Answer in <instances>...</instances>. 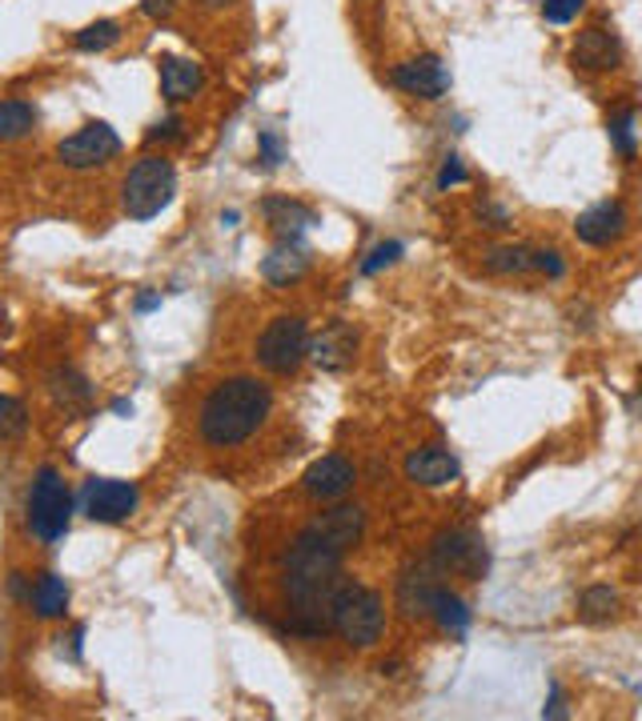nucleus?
Returning <instances> with one entry per match:
<instances>
[{
  "mask_svg": "<svg viewBox=\"0 0 642 721\" xmlns=\"http://www.w3.org/2000/svg\"><path fill=\"white\" fill-rule=\"evenodd\" d=\"M342 562H346V554L322 534H314L309 525L289 542L282 565V586L285 601H289L285 629L289 634H297V638L334 634V597L342 589Z\"/></svg>",
  "mask_w": 642,
  "mask_h": 721,
  "instance_id": "f257e3e1",
  "label": "nucleus"
},
{
  "mask_svg": "<svg viewBox=\"0 0 642 721\" xmlns=\"http://www.w3.org/2000/svg\"><path fill=\"white\" fill-rule=\"evenodd\" d=\"M269 413H274V389L262 377L237 373L217 381L210 398L201 401L197 429L213 450H237L269 421Z\"/></svg>",
  "mask_w": 642,
  "mask_h": 721,
  "instance_id": "f03ea898",
  "label": "nucleus"
},
{
  "mask_svg": "<svg viewBox=\"0 0 642 721\" xmlns=\"http://www.w3.org/2000/svg\"><path fill=\"white\" fill-rule=\"evenodd\" d=\"M69 522H73V493L53 465H41L24 497V525L37 542L57 545L69 534Z\"/></svg>",
  "mask_w": 642,
  "mask_h": 721,
  "instance_id": "7ed1b4c3",
  "label": "nucleus"
},
{
  "mask_svg": "<svg viewBox=\"0 0 642 721\" xmlns=\"http://www.w3.org/2000/svg\"><path fill=\"white\" fill-rule=\"evenodd\" d=\"M381 629H386V601L378 589L358 586V581H342L334 597V634L354 649L378 646Z\"/></svg>",
  "mask_w": 642,
  "mask_h": 721,
  "instance_id": "20e7f679",
  "label": "nucleus"
},
{
  "mask_svg": "<svg viewBox=\"0 0 642 721\" xmlns=\"http://www.w3.org/2000/svg\"><path fill=\"white\" fill-rule=\"evenodd\" d=\"M177 193V168L169 157L145 153L137 165L129 168L125 185H121V205L133 220H153Z\"/></svg>",
  "mask_w": 642,
  "mask_h": 721,
  "instance_id": "39448f33",
  "label": "nucleus"
},
{
  "mask_svg": "<svg viewBox=\"0 0 642 721\" xmlns=\"http://www.w3.org/2000/svg\"><path fill=\"white\" fill-rule=\"evenodd\" d=\"M309 346H314V341H309L306 317L282 313V317H274V321L262 329L253 357H257V365H262L265 373L289 377V373H297V369L309 361Z\"/></svg>",
  "mask_w": 642,
  "mask_h": 721,
  "instance_id": "423d86ee",
  "label": "nucleus"
},
{
  "mask_svg": "<svg viewBox=\"0 0 642 721\" xmlns=\"http://www.w3.org/2000/svg\"><path fill=\"white\" fill-rule=\"evenodd\" d=\"M430 565L438 569L442 577H466V581H482L486 565H490V554H486V542L482 534L475 529H446V534L434 537L430 545Z\"/></svg>",
  "mask_w": 642,
  "mask_h": 721,
  "instance_id": "0eeeda50",
  "label": "nucleus"
},
{
  "mask_svg": "<svg viewBox=\"0 0 642 721\" xmlns=\"http://www.w3.org/2000/svg\"><path fill=\"white\" fill-rule=\"evenodd\" d=\"M137 502H141L137 485L116 477H89L81 490V513L89 522H101V525L129 522L137 513Z\"/></svg>",
  "mask_w": 642,
  "mask_h": 721,
  "instance_id": "6e6552de",
  "label": "nucleus"
},
{
  "mask_svg": "<svg viewBox=\"0 0 642 721\" xmlns=\"http://www.w3.org/2000/svg\"><path fill=\"white\" fill-rule=\"evenodd\" d=\"M121 153V136L105 125V121H89L84 128H77L73 136H64L57 145V161L64 168H96L113 161Z\"/></svg>",
  "mask_w": 642,
  "mask_h": 721,
  "instance_id": "1a4fd4ad",
  "label": "nucleus"
},
{
  "mask_svg": "<svg viewBox=\"0 0 642 721\" xmlns=\"http://www.w3.org/2000/svg\"><path fill=\"white\" fill-rule=\"evenodd\" d=\"M390 81L398 84L401 93L418 96V101H438V96L450 89V69H446L434 53H421V56H414V61L394 64Z\"/></svg>",
  "mask_w": 642,
  "mask_h": 721,
  "instance_id": "9d476101",
  "label": "nucleus"
},
{
  "mask_svg": "<svg viewBox=\"0 0 642 721\" xmlns=\"http://www.w3.org/2000/svg\"><path fill=\"white\" fill-rule=\"evenodd\" d=\"M619 61L622 44L614 37V29H607V24H590L570 44V64L582 69V73H611V69H619Z\"/></svg>",
  "mask_w": 642,
  "mask_h": 721,
  "instance_id": "9b49d317",
  "label": "nucleus"
},
{
  "mask_svg": "<svg viewBox=\"0 0 642 721\" xmlns=\"http://www.w3.org/2000/svg\"><path fill=\"white\" fill-rule=\"evenodd\" d=\"M626 225H631V217H626V205H622V200H599V205H590V209L574 220V237H579L582 245L607 249V245L626 237Z\"/></svg>",
  "mask_w": 642,
  "mask_h": 721,
  "instance_id": "f8f14e48",
  "label": "nucleus"
},
{
  "mask_svg": "<svg viewBox=\"0 0 642 721\" xmlns=\"http://www.w3.org/2000/svg\"><path fill=\"white\" fill-rule=\"evenodd\" d=\"M354 481H358L354 465H349L342 453H329V457L309 465L306 477H302V490H306L314 502H342V497L354 490Z\"/></svg>",
  "mask_w": 642,
  "mask_h": 721,
  "instance_id": "ddd939ff",
  "label": "nucleus"
},
{
  "mask_svg": "<svg viewBox=\"0 0 642 721\" xmlns=\"http://www.w3.org/2000/svg\"><path fill=\"white\" fill-rule=\"evenodd\" d=\"M406 477L414 485H421V490H442V485H454L462 477V465L442 445H421V450H414L406 457Z\"/></svg>",
  "mask_w": 642,
  "mask_h": 721,
  "instance_id": "4468645a",
  "label": "nucleus"
},
{
  "mask_svg": "<svg viewBox=\"0 0 642 721\" xmlns=\"http://www.w3.org/2000/svg\"><path fill=\"white\" fill-rule=\"evenodd\" d=\"M309 529L326 537L329 545H337L342 554H349V549L366 537V509H361V505L342 502V505H334V509L317 513L314 522H309Z\"/></svg>",
  "mask_w": 642,
  "mask_h": 721,
  "instance_id": "2eb2a0df",
  "label": "nucleus"
},
{
  "mask_svg": "<svg viewBox=\"0 0 642 721\" xmlns=\"http://www.w3.org/2000/svg\"><path fill=\"white\" fill-rule=\"evenodd\" d=\"M438 569L430 565V557L421 565H410L406 574L398 577V609L406 617H421V614H430L434 609V594H438Z\"/></svg>",
  "mask_w": 642,
  "mask_h": 721,
  "instance_id": "dca6fc26",
  "label": "nucleus"
},
{
  "mask_svg": "<svg viewBox=\"0 0 642 721\" xmlns=\"http://www.w3.org/2000/svg\"><path fill=\"white\" fill-rule=\"evenodd\" d=\"M358 353V333L349 329V325L334 321L322 337H314V346H309V361L317 369H326V373H337V369H346Z\"/></svg>",
  "mask_w": 642,
  "mask_h": 721,
  "instance_id": "f3484780",
  "label": "nucleus"
},
{
  "mask_svg": "<svg viewBox=\"0 0 642 721\" xmlns=\"http://www.w3.org/2000/svg\"><path fill=\"white\" fill-rule=\"evenodd\" d=\"M262 213H265V220L274 225L277 240H302L309 233V225H317V213L306 209L302 200H289V197H265Z\"/></svg>",
  "mask_w": 642,
  "mask_h": 721,
  "instance_id": "a211bd4d",
  "label": "nucleus"
},
{
  "mask_svg": "<svg viewBox=\"0 0 642 721\" xmlns=\"http://www.w3.org/2000/svg\"><path fill=\"white\" fill-rule=\"evenodd\" d=\"M306 269H309V253L302 249V240H277L274 249H269V257L262 261V277L269 285H277V289L302 281Z\"/></svg>",
  "mask_w": 642,
  "mask_h": 721,
  "instance_id": "6ab92c4d",
  "label": "nucleus"
},
{
  "mask_svg": "<svg viewBox=\"0 0 642 721\" xmlns=\"http://www.w3.org/2000/svg\"><path fill=\"white\" fill-rule=\"evenodd\" d=\"M201 84H205V73H201V64L190 61V56H161V96L165 101H190L197 93Z\"/></svg>",
  "mask_w": 642,
  "mask_h": 721,
  "instance_id": "aec40b11",
  "label": "nucleus"
},
{
  "mask_svg": "<svg viewBox=\"0 0 642 721\" xmlns=\"http://www.w3.org/2000/svg\"><path fill=\"white\" fill-rule=\"evenodd\" d=\"M24 606H29L32 614L41 617V621L64 617V609H69V586H64V577L41 574V577H37V581L29 586V601H24Z\"/></svg>",
  "mask_w": 642,
  "mask_h": 721,
  "instance_id": "412c9836",
  "label": "nucleus"
},
{
  "mask_svg": "<svg viewBox=\"0 0 642 721\" xmlns=\"http://www.w3.org/2000/svg\"><path fill=\"white\" fill-rule=\"evenodd\" d=\"M49 398H53L64 413H81V409H89V401H93V385H89L77 369L61 365L49 373Z\"/></svg>",
  "mask_w": 642,
  "mask_h": 721,
  "instance_id": "4be33fe9",
  "label": "nucleus"
},
{
  "mask_svg": "<svg viewBox=\"0 0 642 721\" xmlns=\"http://www.w3.org/2000/svg\"><path fill=\"white\" fill-rule=\"evenodd\" d=\"M619 617V594L611 586H590L579 594V621L582 626H607Z\"/></svg>",
  "mask_w": 642,
  "mask_h": 721,
  "instance_id": "5701e85b",
  "label": "nucleus"
},
{
  "mask_svg": "<svg viewBox=\"0 0 642 721\" xmlns=\"http://www.w3.org/2000/svg\"><path fill=\"white\" fill-rule=\"evenodd\" d=\"M434 617H438V626L446 629V634H454V638H466V629H470V609H466V601L458 594H450V589H438L434 594Z\"/></svg>",
  "mask_w": 642,
  "mask_h": 721,
  "instance_id": "b1692460",
  "label": "nucleus"
},
{
  "mask_svg": "<svg viewBox=\"0 0 642 721\" xmlns=\"http://www.w3.org/2000/svg\"><path fill=\"white\" fill-rule=\"evenodd\" d=\"M32 128H37V109H32L29 101H21V96H9V101L0 105V136H4V141H21Z\"/></svg>",
  "mask_w": 642,
  "mask_h": 721,
  "instance_id": "393cba45",
  "label": "nucleus"
},
{
  "mask_svg": "<svg viewBox=\"0 0 642 721\" xmlns=\"http://www.w3.org/2000/svg\"><path fill=\"white\" fill-rule=\"evenodd\" d=\"M486 269L502 272V277H522V272L538 269L534 249H527V245H502V249H490L486 253Z\"/></svg>",
  "mask_w": 642,
  "mask_h": 721,
  "instance_id": "a878e982",
  "label": "nucleus"
},
{
  "mask_svg": "<svg viewBox=\"0 0 642 721\" xmlns=\"http://www.w3.org/2000/svg\"><path fill=\"white\" fill-rule=\"evenodd\" d=\"M607 133H611L614 153L631 161L634 148H639V113H634V109H619V113H611V121H607Z\"/></svg>",
  "mask_w": 642,
  "mask_h": 721,
  "instance_id": "bb28decb",
  "label": "nucleus"
},
{
  "mask_svg": "<svg viewBox=\"0 0 642 721\" xmlns=\"http://www.w3.org/2000/svg\"><path fill=\"white\" fill-rule=\"evenodd\" d=\"M116 41H121V24L116 21H96V24H89V29L77 32V49H81V53H105Z\"/></svg>",
  "mask_w": 642,
  "mask_h": 721,
  "instance_id": "cd10ccee",
  "label": "nucleus"
},
{
  "mask_svg": "<svg viewBox=\"0 0 642 721\" xmlns=\"http://www.w3.org/2000/svg\"><path fill=\"white\" fill-rule=\"evenodd\" d=\"M29 429V409H24L21 398H4L0 405V437L4 441H17Z\"/></svg>",
  "mask_w": 642,
  "mask_h": 721,
  "instance_id": "c85d7f7f",
  "label": "nucleus"
},
{
  "mask_svg": "<svg viewBox=\"0 0 642 721\" xmlns=\"http://www.w3.org/2000/svg\"><path fill=\"white\" fill-rule=\"evenodd\" d=\"M401 240H381V245H374V249L366 253V261H361V272H366V277H378L381 269H390L394 261H398L401 257Z\"/></svg>",
  "mask_w": 642,
  "mask_h": 721,
  "instance_id": "c756f323",
  "label": "nucleus"
},
{
  "mask_svg": "<svg viewBox=\"0 0 642 721\" xmlns=\"http://www.w3.org/2000/svg\"><path fill=\"white\" fill-rule=\"evenodd\" d=\"M582 9H587V0H542V17H547L550 24L579 21Z\"/></svg>",
  "mask_w": 642,
  "mask_h": 721,
  "instance_id": "7c9ffc66",
  "label": "nucleus"
},
{
  "mask_svg": "<svg viewBox=\"0 0 642 721\" xmlns=\"http://www.w3.org/2000/svg\"><path fill=\"white\" fill-rule=\"evenodd\" d=\"M181 136H185V121H181V116H165V121H157V125L149 128L145 133V141L149 145H165V141H181Z\"/></svg>",
  "mask_w": 642,
  "mask_h": 721,
  "instance_id": "2f4dec72",
  "label": "nucleus"
},
{
  "mask_svg": "<svg viewBox=\"0 0 642 721\" xmlns=\"http://www.w3.org/2000/svg\"><path fill=\"white\" fill-rule=\"evenodd\" d=\"M470 181V173H466V165L458 157H446L442 168H438V188H450V185H466Z\"/></svg>",
  "mask_w": 642,
  "mask_h": 721,
  "instance_id": "473e14b6",
  "label": "nucleus"
},
{
  "mask_svg": "<svg viewBox=\"0 0 642 721\" xmlns=\"http://www.w3.org/2000/svg\"><path fill=\"white\" fill-rule=\"evenodd\" d=\"M257 145H262V165L274 168V165H282V161H285V145H282V141H277L274 128H265L262 141H257Z\"/></svg>",
  "mask_w": 642,
  "mask_h": 721,
  "instance_id": "72a5a7b5",
  "label": "nucleus"
},
{
  "mask_svg": "<svg viewBox=\"0 0 642 721\" xmlns=\"http://www.w3.org/2000/svg\"><path fill=\"white\" fill-rule=\"evenodd\" d=\"M534 265H538V272H547V277H554V281L567 272V261L559 257V249H534Z\"/></svg>",
  "mask_w": 642,
  "mask_h": 721,
  "instance_id": "f704fd0d",
  "label": "nucleus"
},
{
  "mask_svg": "<svg viewBox=\"0 0 642 721\" xmlns=\"http://www.w3.org/2000/svg\"><path fill=\"white\" fill-rule=\"evenodd\" d=\"M542 718H567V701H562V686H550V701L542 705Z\"/></svg>",
  "mask_w": 642,
  "mask_h": 721,
  "instance_id": "c9c22d12",
  "label": "nucleus"
},
{
  "mask_svg": "<svg viewBox=\"0 0 642 721\" xmlns=\"http://www.w3.org/2000/svg\"><path fill=\"white\" fill-rule=\"evenodd\" d=\"M173 4H177V0H141V12L153 17V21H165L169 12H173Z\"/></svg>",
  "mask_w": 642,
  "mask_h": 721,
  "instance_id": "e433bc0d",
  "label": "nucleus"
},
{
  "mask_svg": "<svg viewBox=\"0 0 642 721\" xmlns=\"http://www.w3.org/2000/svg\"><path fill=\"white\" fill-rule=\"evenodd\" d=\"M157 305H161V297L145 293V297H141V301H137V309H141V313H145V309H157Z\"/></svg>",
  "mask_w": 642,
  "mask_h": 721,
  "instance_id": "4c0bfd02",
  "label": "nucleus"
},
{
  "mask_svg": "<svg viewBox=\"0 0 642 721\" xmlns=\"http://www.w3.org/2000/svg\"><path fill=\"white\" fill-rule=\"evenodd\" d=\"M201 9H225V4H233V0H197Z\"/></svg>",
  "mask_w": 642,
  "mask_h": 721,
  "instance_id": "58836bf2",
  "label": "nucleus"
}]
</instances>
